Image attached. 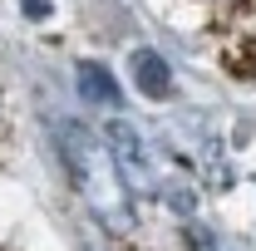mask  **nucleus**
<instances>
[{
	"mask_svg": "<svg viewBox=\"0 0 256 251\" xmlns=\"http://www.w3.org/2000/svg\"><path fill=\"white\" fill-rule=\"evenodd\" d=\"M60 153L69 162L74 188L84 192V202L94 207V217H104L114 232H128L133 226V207H128V188L118 178V168H114V158H108V148H98L94 133L69 118L60 128Z\"/></svg>",
	"mask_w": 256,
	"mask_h": 251,
	"instance_id": "obj_1",
	"label": "nucleus"
},
{
	"mask_svg": "<svg viewBox=\"0 0 256 251\" xmlns=\"http://www.w3.org/2000/svg\"><path fill=\"white\" fill-rule=\"evenodd\" d=\"M104 143H108V158H114L118 178H128L138 192H158L162 188L158 158H153L148 138L128 124V118H108V124H104Z\"/></svg>",
	"mask_w": 256,
	"mask_h": 251,
	"instance_id": "obj_2",
	"label": "nucleus"
},
{
	"mask_svg": "<svg viewBox=\"0 0 256 251\" xmlns=\"http://www.w3.org/2000/svg\"><path fill=\"white\" fill-rule=\"evenodd\" d=\"M133 79L143 84V94H148V98H168V84H172L168 64H162L153 50H138V54H133Z\"/></svg>",
	"mask_w": 256,
	"mask_h": 251,
	"instance_id": "obj_3",
	"label": "nucleus"
},
{
	"mask_svg": "<svg viewBox=\"0 0 256 251\" xmlns=\"http://www.w3.org/2000/svg\"><path fill=\"white\" fill-rule=\"evenodd\" d=\"M79 79H84V94L94 98V104H108V108H114V104H118V89H114V74H108V69H104V64H79Z\"/></svg>",
	"mask_w": 256,
	"mask_h": 251,
	"instance_id": "obj_4",
	"label": "nucleus"
}]
</instances>
